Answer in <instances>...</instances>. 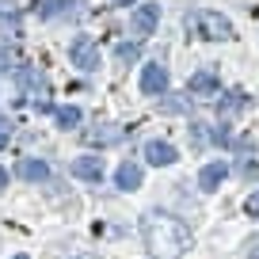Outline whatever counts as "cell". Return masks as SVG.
<instances>
[{"label":"cell","mask_w":259,"mask_h":259,"mask_svg":"<svg viewBox=\"0 0 259 259\" xmlns=\"http://www.w3.org/2000/svg\"><path fill=\"white\" fill-rule=\"evenodd\" d=\"M240 164H236V171H240V179H255L259 176V141L255 138H240Z\"/></svg>","instance_id":"8992f818"},{"label":"cell","mask_w":259,"mask_h":259,"mask_svg":"<svg viewBox=\"0 0 259 259\" xmlns=\"http://www.w3.org/2000/svg\"><path fill=\"white\" fill-rule=\"evenodd\" d=\"M54 118H57V126H61V130L80 126V111H76V107H54Z\"/></svg>","instance_id":"5bb4252c"},{"label":"cell","mask_w":259,"mask_h":259,"mask_svg":"<svg viewBox=\"0 0 259 259\" xmlns=\"http://www.w3.org/2000/svg\"><path fill=\"white\" fill-rule=\"evenodd\" d=\"M114 4H122V8H126V4H134V0H114Z\"/></svg>","instance_id":"cb8c5ba5"},{"label":"cell","mask_w":259,"mask_h":259,"mask_svg":"<svg viewBox=\"0 0 259 259\" xmlns=\"http://www.w3.org/2000/svg\"><path fill=\"white\" fill-rule=\"evenodd\" d=\"M69 57H73V65L80 69V73H92L99 65V46L88 38V34H76L73 46H69Z\"/></svg>","instance_id":"3957f363"},{"label":"cell","mask_w":259,"mask_h":259,"mask_svg":"<svg viewBox=\"0 0 259 259\" xmlns=\"http://www.w3.org/2000/svg\"><path fill=\"white\" fill-rule=\"evenodd\" d=\"M138 88L145 92V96H160V92H168V69H164L160 61H149L145 69H141Z\"/></svg>","instance_id":"5b68a950"},{"label":"cell","mask_w":259,"mask_h":259,"mask_svg":"<svg viewBox=\"0 0 259 259\" xmlns=\"http://www.w3.org/2000/svg\"><path fill=\"white\" fill-rule=\"evenodd\" d=\"M103 156H76L73 160V176L84 179V183H99L103 179Z\"/></svg>","instance_id":"52a82bcc"},{"label":"cell","mask_w":259,"mask_h":259,"mask_svg":"<svg viewBox=\"0 0 259 259\" xmlns=\"http://www.w3.org/2000/svg\"><path fill=\"white\" fill-rule=\"evenodd\" d=\"M191 31L198 34V38H210V42H225L229 34H233V23H229L221 12H198V16L191 19Z\"/></svg>","instance_id":"7a4b0ae2"},{"label":"cell","mask_w":259,"mask_h":259,"mask_svg":"<svg viewBox=\"0 0 259 259\" xmlns=\"http://www.w3.org/2000/svg\"><path fill=\"white\" fill-rule=\"evenodd\" d=\"M8 138H12V134H0V153H4V149H8Z\"/></svg>","instance_id":"44dd1931"},{"label":"cell","mask_w":259,"mask_h":259,"mask_svg":"<svg viewBox=\"0 0 259 259\" xmlns=\"http://www.w3.org/2000/svg\"><path fill=\"white\" fill-rule=\"evenodd\" d=\"M16 176H19V179H31V183H42V179H50V168H46V160L27 156V160L16 164Z\"/></svg>","instance_id":"4fadbf2b"},{"label":"cell","mask_w":259,"mask_h":259,"mask_svg":"<svg viewBox=\"0 0 259 259\" xmlns=\"http://www.w3.org/2000/svg\"><path fill=\"white\" fill-rule=\"evenodd\" d=\"M114 57H118V65H130V61H138V57H141V50L138 46H118Z\"/></svg>","instance_id":"e0dca14e"},{"label":"cell","mask_w":259,"mask_h":259,"mask_svg":"<svg viewBox=\"0 0 259 259\" xmlns=\"http://www.w3.org/2000/svg\"><path fill=\"white\" fill-rule=\"evenodd\" d=\"M218 88H221V80L213 73H191V80H187V92H191L194 99H210Z\"/></svg>","instance_id":"9c48e42d"},{"label":"cell","mask_w":259,"mask_h":259,"mask_svg":"<svg viewBox=\"0 0 259 259\" xmlns=\"http://www.w3.org/2000/svg\"><path fill=\"white\" fill-rule=\"evenodd\" d=\"M248 255H251V259H259V244H251V248H248Z\"/></svg>","instance_id":"7402d4cb"},{"label":"cell","mask_w":259,"mask_h":259,"mask_svg":"<svg viewBox=\"0 0 259 259\" xmlns=\"http://www.w3.org/2000/svg\"><path fill=\"white\" fill-rule=\"evenodd\" d=\"M156 23H160V8H156V4H141V8H134V16H130V31L138 34V38H149V34L156 31Z\"/></svg>","instance_id":"277c9868"},{"label":"cell","mask_w":259,"mask_h":259,"mask_svg":"<svg viewBox=\"0 0 259 259\" xmlns=\"http://www.w3.org/2000/svg\"><path fill=\"white\" fill-rule=\"evenodd\" d=\"M84 141H118V130H111V126H96V130H88V134H84Z\"/></svg>","instance_id":"2e32d148"},{"label":"cell","mask_w":259,"mask_h":259,"mask_svg":"<svg viewBox=\"0 0 259 259\" xmlns=\"http://www.w3.org/2000/svg\"><path fill=\"white\" fill-rule=\"evenodd\" d=\"M248 213H255V218H259V191L248 198Z\"/></svg>","instance_id":"d6986e66"},{"label":"cell","mask_w":259,"mask_h":259,"mask_svg":"<svg viewBox=\"0 0 259 259\" xmlns=\"http://www.w3.org/2000/svg\"><path fill=\"white\" fill-rule=\"evenodd\" d=\"M225 176H229V164L213 160V164H206V168L198 171V187H202V191H218V187L225 183Z\"/></svg>","instance_id":"8fae6325"},{"label":"cell","mask_w":259,"mask_h":259,"mask_svg":"<svg viewBox=\"0 0 259 259\" xmlns=\"http://www.w3.org/2000/svg\"><path fill=\"white\" fill-rule=\"evenodd\" d=\"M0 187H8V171L4 168H0Z\"/></svg>","instance_id":"603a6c76"},{"label":"cell","mask_w":259,"mask_h":259,"mask_svg":"<svg viewBox=\"0 0 259 259\" xmlns=\"http://www.w3.org/2000/svg\"><path fill=\"white\" fill-rule=\"evenodd\" d=\"M80 259H96V255H80Z\"/></svg>","instance_id":"484cf974"},{"label":"cell","mask_w":259,"mask_h":259,"mask_svg":"<svg viewBox=\"0 0 259 259\" xmlns=\"http://www.w3.org/2000/svg\"><path fill=\"white\" fill-rule=\"evenodd\" d=\"M141 164H134V160H122L118 164V171H114V183H118V191H138L141 187Z\"/></svg>","instance_id":"30bf717a"},{"label":"cell","mask_w":259,"mask_h":259,"mask_svg":"<svg viewBox=\"0 0 259 259\" xmlns=\"http://www.w3.org/2000/svg\"><path fill=\"white\" fill-rule=\"evenodd\" d=\"M0 23H16V8L12 4H0Z\"/></svg>","instance_id":"ac0fdd59"},{"label":"cell","mask_w":259,"mask_h":259,"mask_svg":"<svg viewBox=\"0 0 259 259\" xmlns=\"http://www.w3.org/2000/svg\"><path fill=\"white\" fill-rule=\"evenodd\" d=\"M248 103H251L248 92H225V96H221V103H218V111H221V118L229 122V118H236Z\"/></svg>","instance_id":"7c38bea8"},{"label":"cell","mask_w":259,"mask_h":259,"mask_svg":"<svg viewBox=\"0 0 259 259\" xmlns=\"http://www.w3.org/2000/svg\"><path fill=\"white\" fill-rule=\"evenodd\" d=\"M0 134H12V122H8V114H0Z\"/></svg>","instance_id":"ffe728a7"},{"label":"cell","mask_w":259,"mask_h":259,"mask_svg":"<svg viewBox=\"0 0 259 259\" xmlns=\"http://www.w3.org/2000/svg\"><path fill=\"white\" fill-rule=\"evenodd\" d=\"M0 69H4V73L19 69V50H16V46H8V42H0Z\"/></svg>","instance_id":"9a60e30c"},{"label":"cell","mask_w":259,"mask_h":259,"mask_svg":"<svg viewBox=\"0 0 259 259\" xmlns=\"http://www.w3.org/2000/svg\"><path fill=\"white\" fill-rule=\"evenodd\" d=\"M141 236H145V248L156 259H179L191 248V229L183 221L168 218V213H145L141 218Z\"/></svg>","instance_id":"6da1fadb"},{"label":"cell","mask_w":259,"mask_h":259,"mask_svg":"<svg viewBox=\"0 0 259 259\" xmlns=\"http://www.w3.org/2000/svg\"><path fill=\"white\" fill-rule=\"evenodd\" d=\"M145 160L156 164V168H168V164L179 160V149L168 145V141H149V145H145Z\"/></svg>","instance_id":"ba28073f"},{"label":"cell","mask_w":259,"mask_h":259,"mask_svg":"<svg viewBox=\"0 0 259 259\" xmlns=\"http://www.w3.org/2000/svg\"><path fill=\"white\" fill-rule=\"evenodd\" d=\"M16 259H31V255H16Z\"/></svg>","instance_id":"d4e9b609"}]
</instances>
